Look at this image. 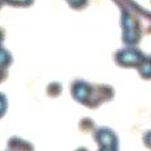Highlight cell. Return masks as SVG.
<instances>
[{
  "instance_id": "cell-1",
  "label": "cell",
  "mask_w": 151,
  "mask_h": 151,
  "mask_svg": "<svg viewBox=\"0 0 151 151\" xmlns=\"http://www.w3.org/2000/svg\"><path fill=\"white\" fill-rule=\"evenodd\" d=\"M93 138L98 144V151H119V138L109 127H101L94 129Z\"/></svg>"
},
{
  "instance_id": "cell-2",
  "label": "cell",
  "mask_w": 151,
  "mask_h": 151,
  "mask_svg": "<svg viewBox=\"0 0 151 151\" xmlns=\"http://www.w3.org/2000/svg\"><path fill=\"white\" fill-rule=\"evenodd\" d=\"M8 151H34V146L30 142L26 141L20 137L13 136L9 138L7 144Z\"/></svg>"
},
{
  "instance_id": "cell-3",
  "label": "cell",
  "mask_w": 151,
  "mask_h": 151,
  "mask_svg": "<svg viewBox=\"0 0 151 151\" xmlns=\"http://www.w3.org/2000/svg\"><path fill=\"white\" fill-rule=\"evenodd\" d=\"M79 129L82 132H91L94 130V123L90 118H83L79 123Z\"/></svg>"
},
{
  "instance_id": "cell-4",
  "label": "cell",
  "mask_w": 151,
  "mask_h": 151,
  "mask_svg": "<svg viewBox=\"0 0 151 151\" xmlns=\"http://www.w3.org/2000/svg\"><path fill=\"white\" fill-rule=\"evenodd\" d=\"M143 142L146 147L151 149V130L146 131L143 135Z\"/></svg>"
},
{
  "instance_id": "cell-5",
  "label": "cell",
  "mask_w": 151,
  "mask_h": 151,
  "mask_svg": "<svg viewBox=\"0 0 151 151\" xmlns=\"http://www.w3.org/2000/svg\"><path fill=\"white\" fill-rule=\"evenodd\" d=\"M5 111H6V98L3 94H0V118L4 115Z\"/></svg>"
},
{
  "instance_id": "cell-6",
  "label": "cell",
  "mask_w": 151,
  "mask_h": 151,
  "mask_svg": "<svg viewBox=\"0 0 151 151\" xmlns=\"http://www.w3.org/2000/svg\"><path fill=\"white\" fill-rule=\"evenodd\" d=\"M75 151H89L86 147H83V146H81V147H78V149H76Z\"/></svg>"
},
{
  "instance_id": "cell-7",
  "label": "cell",
  "mask_w": 151,
  "mask_h": 151,
  "mask_svg": "<svg viewBox=\"0 0 151 151\" xmlns=\"http://www.w3.org/2000/svg\"><path fill=\"white\" fill-rule=\"evenodd\" d=\"M6 151H8V150H6Z\"/></svg>"
}]
</instances>
